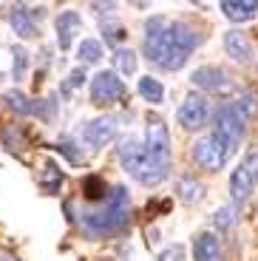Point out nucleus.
Segmentation results:
<instances>
[{"instance_id": "obj_1", "label": "nucleus", "mask_w": 258, "mask_h": 261, "mask_svg": "<svg viewBox=\"0 0 258 261\" xmlns=\"http://www.w3.org/2000/svg\"><path fill=\"white\" fill-rule=\"evenodd\" d=\"M80 227L88 239H108V236L122 233L131 222V193L125 185H114L99 207L80 210Z\"/></svg>"}, {"instance_id": "obj_2", "label": "nucleus", "mask_w": 258, "mask_h": 261, "mask_svg": "<svg viewBox=\"0 0 258 261\" xmlns=\"http://www.w3.org/2000/svg\"><path fill=\"white\" fill-rule=\"evenodd\" d=\"M142 46H145V57L156 68H162V71H168V74L182 71L187 57H190L185 48H179V43L173 40V32H170V20L162 17V14H156V17H150L145 23V43Z\"/></svg>"}, {"instance_id": "obj_3", "label": "nucleus", "mask_w": 258, "mask_h": 261, "mask_svg": "<svg viewBox=\"0 0 258 261\" xmlns=\"http://www.w3.org/2000/svg\"><path fill=\"white\" fill-rule=\"evenodd\" d=\"M116 159L139 185H159L170 170L168 162H156L153 156H148L145 145L131 134L116 139Z\"/></svg>"}, {"instance_id": "obj_4", "label": "nucleus", "mask_w": 258, "mask_h": 261, "mask_svg": "<svg viewBox=\"0 0 258 261\" xmlns=\"http://www.w3.org/2000/svg\"><path fill=\"white\" fill-rule=\"evenodd\" d=\"M244 130H247V119L239 114V108L233 102H224L216 108L213 114V137L221 142V148L227 153L239 148V142L244 139Z\"/></svg>"}, {"instance_id": "obj_5", "label": "nucleus", "mask_w": 258, "mask_h": 261, "mask_svg": "<svg viewBox=\"0 0 258 261\" xmlns=\"http://www.w3.org/2000/svg\"><path fill=\"white\" fill-rule=\"evenodd\" d=\"M125 97H128V85L114 71H97L91 77V102L114 105V102H125Z\"/></svg>"}, {"instance_id": "obj_6", "label": "nucleus", "mask_w": 258, "mask_h": 261, "mask_svg": "<svg viewBox=\"0 0 258 261\" xmlns=\"http://www.w3.org/2000/svg\"><path fill=\"white\" fill-rule=\"evenodd\" d=\"M190 83H193L196 88H201V91H207V94H216V97H227V94L236 88L230 71H224L221 65H199V68L190 74Z\"/></svg>"}, {"instance_id": "obj_7", "label": "nucleus", "mask_w": 258, "mask_h": 261, "mask_svg": "<svg viewBox=\"0 0 258 261\" xmlns=\"http://www.w3.org/2000/svg\"><path fill=\"white\" fill-rule=\"evenodd\" d=\"M145 150L156 162L170 165V130L162 117H148L145 122Z\"/></svg>"}, {"instance_id": "obj_8", "label": "nucleus", "mask_w": 258, "mask_h": 261, "mask_svg": "<svg viewBox=\"0 0 258 261\" xmlns=\"http://www.w3.org/2000/svg\"><path fill=\"white\" fill-rule=\"evenodd\" d=\"M176 119L185 130H201L207 122H210V105L201 94H187L182 99L179 111H176Z\"/></svg>"}, {"instance_id": "obj_9", "label": "nucleus", "mask_w": 258, "mask_h": 261, "mask_svg": "<svg viewBox=\"0 0 258 261\" xmlns=\"http://www.w3.org/2000/svg\"><path fill=\"white\" fill-rule=\"evenodd\" d=\"M227 159H230V153L221 148V142L213 134H210V137H201L199 142L193 145V162L199 165V168L210 170V173H219L227 165Z\"/></svg>"}, {"instance_id": "obj_10", "label": "nucleus", "mask_w": 258, "mask_h": 261, "mask_svg": "<svg viewBox=\"0 0 258 261\" xmlns=\"http://www.w3.org/2000/svg\"><path fill=\"white\" fill-rule=\"evenodd\" d=\"M116 130H119L116 117H97V119H91V122H85L83 139L91 145V148H102V145L111 142V139H116Z\"/></svg>"}, {"instance_id": "obj_11", "label": "nucleus", "mask_w": 258, "mask_h": 261, "mask_svg": "<svg viewBox=\"0 0 258 261\" xmlns=\"http://www.w3.org/2000/svg\"><path fill=\"white\" fill-rule=\"evenodd\" d=\"M54 29H57V46L63 48V51H68V48L74 46V37L80 34V29H83V17H80L77 12H60L57 20H54Z\"/></svg>"}, {"instance_id": "obj_12", "label": "nucleus", "mask_w": 258, "mask_h": 261, "mask_svg": "<svg viewBox=\"0 0 258 261\" xmlns=\"http://www.w3.org/2000/svg\"><path fill=\"white\" fill-rule=\"evenodd\" d=\"M252 190H255V182H252V176L244 170V165H239V168L230 173V196H233V207L239 210L244 207L247 202H250Z\"/></svg>"}, {"instance_id": "obj_13", "label": "nucleus", "mask_w": 258, "mask_h": 261, "mask_svg": "<svg viewBox=\"0 0 258 261\" xmlns=\"http://www.w3.org/2000/svg\"><path fill=\"white\" fill-rule=\"evenodd\" d=\"M224 48H227V54H230L236 63H241V65L252 63L250 37H247V32H241V29H233V32L224 34Z\"/></svg>"}, {"instance_id": "obj_14", "label": "nucleus", "mask_w": 258, "mask_h": 261, "mask_svg": "<svg viewBox=\"0 0 258 261\" xmlns=\"http://www.w3.org/2000/svg\"><path fill=\"white\" fill-rule=\"evenodd\" d=\"M219 9L233 23H247L258 14V0H221Z\"/></svg>"}, {"instance_id": "obj_15", "label": "nucleus", "mask_w": 258, "mask_h": 261, "mask_svg": "<svg viewBox=\"0 0 258 261\" xmlns=\"http://www.w3.org/2000/svg\"><path fill=\"white\" fill-rule=\"evenodd\" d=\"M9 23H12V32L17 34V37L29 40L37 34V23L32 20V14H29V6H9L6 12Z\"/></svg>"}, {"instance_id": "obj_16", "label": "nucleus", "mask_w": 258, "mask_h": 261, "mask_svg": "<svg viewBox=\"0 0 258 261\" xmlns=\"http://www.w3.org/2000/svg\"><path fill=\"white\" fill-rule=\"evenodd\" d=\"M193 261H221V242L216 233H201L193 242Z\"/></svg>"}, {"instance_id": "obj_17", "label": "nucleus", "mask_w": 258, "mask_h": 261, "mask_svg": "<svg viewBox=\"0 0 258 261\" xmlns=\"http://www.w3.org/2000/svg\"><path fill=\"white\" fill-rule=\"evenodd\" d=\"M111 60H114V74L119 80L122 77H134L136 74V54L131 51V48H114V54H111Z\"/></svg>"}, {"instance_id": "obj_18", "label": "nucleus", "mask_w": 258, "mask_h": 261, "mask_svg": "<svg viewBox=\"0 0 258 261\" xmlns=\"http://www.w3.org/2000/svg\"><path fill=\"white\" fill-rule=\"evenodd\" d=\"M136 91H139V97H142L145 102H150V105H162V102H165V85H162L156 77H139Z\"/></svg>"}, {"instance_id": "obj_19", "label": "nucleus", "mask_w": 258, "mask_h": 261, "mask_svg": "<svg viewBox=\"0 0 258 261\" xmlns=\"http://www.w3.org/2000/svg\"><path fill=\"white\" fill-rule=\"evenodd\" d=\"M63 179H65V173L60 170V165L57 162H43V168H40V176H37V182H40V188L45 190V193H54V190L63 185Z\"/></svg>"}, {"instance_id": "obj_20", "label": "nucleus", "mask_w": 258, "mask_h": 261, "mask_svg": "<svg viewBox=\"0 0 258 261\" xmlns=\"http://www.w3.org/2000/svg\"><path fill=\"white\" fill-rule=\"evenodd\" d=\"M179 196H182L185 204H196V202L204 199V185H201L199 179H193V176H185L179 182Z\"/></svg>"}, {"instance_id": "obj_21", "label": "nucleus", "mask_w": 258, "mask_h": 261, "mask_svg": "<svg viewBox=\"0 0 258 261\" xmlns=\"http://www.w3.org/2000/svg\"><path fill=\"white\" fill-rule=\"evenodd\" d=\"M233 105L239 108V114L247 119V122L258 117V94H255V91H244V94H239V97L233 99Z\"/></svg>"}, {"instance_id": "obj_22", "label": "nucleus", "mask_w": 258, "mask_h": 261, "mask_svg": "<svg viewBox=\"0 0 258 261\" xmlns=\"http://www.w3.org/2000/svg\"><path fill=\"white\" fill-rule=\"evenodd\" d=\"M77 60L83 65L99 63V60H102V43H99V40H83L77 46Z\"/></svg>"}, {"instance_id": "obj_23", "label": "nucleus", "mask_w": 258, "mask_h": 261, "mask_svg": "<svg viewBox=\"0 0 258 261\" xmlns=\"http://www.w3.org/2000/svg\"><path fill=\"white\" fill-rule=\"evenodd\" d=\"M83 190H85V199H88V202H105V196H108V190H105L102 176H97V173H91V176H85Z\"/></svg>"}, {"instance_id": "obj_24", "label": "nucleus", "mask_w": 258, "mask_h": 261, "mask_svg": "<svg viewBox=\"0 0 258 261\" xmlns=\"http://www.w3.org/2000/svg\"><path fill=\"white\" fill-rule=\"evenodd\" d=\"M6 105L12 108L14 114H20V117H29V114H34V102L26 97L23 91H6Z\"/></svg>"}, {"instance_id": "obj_25", "label": "nucleus", "mask_w": 258, "mask_h": 261, "mask_svg": "<svg viewBox=\"0 0 258 261\" xmlns=\"http://www.w3.org/2000/svg\"><path fill=\"white\" fill-rule=\"evenodd\" d=\"M3 145H6L9 153H23V150H26V137H23V130H20L17 125H9V128L3 130Z\"/></svg>"}, {"instance_id": "obj_26", "label": "nucleus", "mask_w": 258, "mask_h": 261, "mask_svg": "<svg viewBox=\"0 0 258 261\" xmlns=\"http://www.w3.org/2000/svg\"><path fill=\"white\" fill-rule=\"evenodd\" d=\"M26 71H29V51L23 46H14L12 48V77L26 80Z\"/></svg>"}, {"instance_id": "obj_27", "label": "nucleus", "mask_w": 258, "mask_h": 261, "mask_svg": "<svg viewBox=\"0 0 258 261\" xmlns=\"http://www.w3.org/2000/svg\"><path fill=\"white\" fill-rule=\"evenodd\" d=\"M60 105H57V94H51V97H45L43 102H34V114H37L43 122H51L54 117H57Z\"/></svg>"}, {"instance_id": "obj_28", "label": "nucleus", "mask_w": 258, "mask_h": 261, "mask_svg": "<svg viewBox=\"0 0 258 261\" xmlns=\"http://www.w3.org/2000/svg\"><path fill=\"white\" fill-rule=\"evenodd\" d=\"M85 80H88V74H85V68H83V65H77V68H71V74H68V80H65V83L60 85V91H63V94H71L74 88H83V85H85Z\"/></svg>"}, {"instance_id": "obj_29", "label": "nucleus", "mask_w": 258, "mask_h": 261, "mask_svg": "<svg viewBox=\"0 0 258 261\" xmlns=\"http://www.w3.org/2000/svg\"><path fill=\"white\" fill-rule=\"evenodd\" d=\"M236 207H219L213 213V227L216 230H230L233 224H236Z\"/></svg>"}, {"instance_id": "obj_30", "label": "nucleus", "mask_w": 258, "mask_h": 261, "mask_svg": "<svg viewBox=\"0 0 258 261\" xmlns=\"http://www.w3.org/2000/svg\"><path fill=\"white\" fill-rule=\"evenodd\" d=\"M241 165H244V170L252 176V182L258 185V145H250V148H247L244 162H241Z\"/></svg>"}, {"instance_id": "obj_31", "label": "nucleus", "mask_w": 258, "mask_h": 261, "mask_svg": "<svg viewBox=\"0 0 258 261\" xmlns=\"http://www.w3.org/2000/svg\"><path fill=\"white\" fill-rule=\"evenodd\" d=\"M54 148L60 150V153H65V156H68V162H83V153H80V148H74V139H68V137H63L60 139L57 145H54Z\"/></svg>"}, {"instance_id": "obj_32", "label": "nucleus", "mask_w": 258, "mask_h": 261, "mask_svg": "<svg viewBox=\"0 0 258 261\" xmlns=\"http://www.w3.org/2000/svg\"><path fill=\"white\" fill-rule=\"evenodd\" d=\"M125 37V32L119 26H111V23H102V43H108L111 48H119V40Z\"/></svg>"}, {"instance_id": "obj_33", "label": "nucleus", "mask_w": 258, "mask_h": 261, "mask_svg": "<svg viewBox=\"0 0 258 261\" xmlns=\"http://www.w3.org/2000/svg\"><path fill=\"white\" fill-rule=\"evenodd\" d=\"M91 9L97 14H102V12H116V3H91Z\"/></svg>"}]
</instances>
